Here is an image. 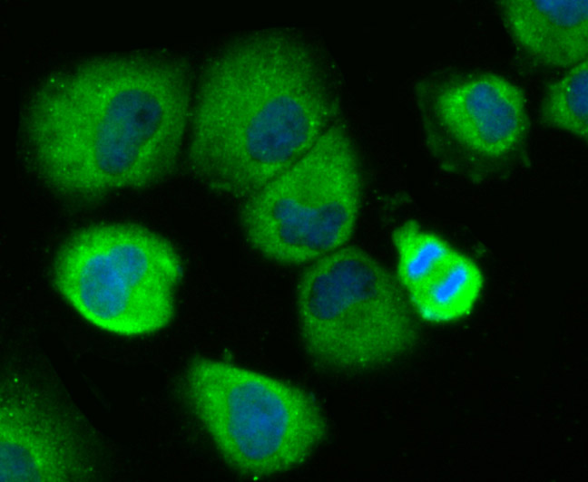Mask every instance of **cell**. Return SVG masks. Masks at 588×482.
<instances>
[{
    "label": "cell",
    "instance_id": "ba28073f",
    "mask_svg": "<svg viewBox=\"0 0 588 482\" xmlns=\"http://www.w3.org/2000/svg\"><path fill=\"white\" fill-rule=\"evenodd\" d=\"M1 481H67L80 470L78 448L67 429L31 401L1 407Z\"/></svg>",
    "mask_w": 588,
    "mask_h": 482
},
{
    "label": "cell",
    "instance_id": "8fae6325",
    "mask_svg": "<svg viewBox=\"0 0 588 482\" xmlns=\"http://www.w3.org/2000/svg\"><path fill=\"white\" fill-rule=\"evenodd\" d=\"M392 242L397 255V279L407 292L424 281L456 251L414 220L397 227L392 233Z\"/></svg>",
    "mask_w": 588,
    "mask_h": 482
},
{
    "label": "cell",
    "instance_id": "8992f818",
    "mask_svg": "<svg viewBox=\"0 0 588 482\" xmlns=\"http://www.w3.org/2000/svg\"><path fill=\"white\" fill-rule=\"evenodd\" d=\"M355 148L333 125L292 166L245 199L240 228L269 260L312 263L347 245L362 199Z\"/></svg>",
    "mask_w": 588,
    "mask_h": 482
},
{
    "label": "cell",
    "instance_id": "52a82bcc",
    "mask_svg": "<svg viewBox=\"0 0 588 482\" xmlns=\"http://www.w3.org/2000/svg\"><path fill=\"white\" fill-rule=\"evenodd\" d=\"M430 97L429 125L468 150L499 156L515 147L524 133L522 96L497 75L463 74L437 86Z\"/></svg>",
    "mask_w": 588,
    "mask_h": 482
},
{
    "label": "cell",
    "instance_id": "9c48e42d",
    "mask_svg": "<svg viewBox=\"0 0 588 482\" xmlns=\"http://www.w3.org/2000/svg\"><path fill=\"white\" fill-rule=\"evenodd\" d=\"M501 11L512 39L534 59L554 67L586 59L587 0L503 1Z\"/></svg>",
    "mask_w": 588,
    "mask_h": 482
},
{
    "label": "cell",
    "instance_id": "30bf717a",
    "mask_svg": "<svg viewBox=\"0 0 588 482\" xmlns=\"http://www.w3.org/2000/svg\"><path fill=\"white\" fill-rule=\"evenodd\" d=\"M482 286L483 275L475 263L455 251L407 295L424 320L446 323L469 313Z\"/></svg>",
    "mask_w": 588,
    "mask_h": 482
},
{
    "label": "cell",
    "instance_id": "6da1fadb",
    "mask_svg": "<svg viewBox=\"0 0 588 482\" xmlns=\"http://www.w3.org/2000/svg\"><path fill=\"white\" fill-rule=\"evenodd\" d=\"M339 110L332 69L309 37L282 28L239 34L203 72L191 170L214 194L247 199L302 158Z\"/></svg>",
    "mask_w": 588,
    "mask_h": 482
},
{
    "label": "cell",
    "instance_id": "277c9868",
    "mask_svg": "<svg viewBox=\"0 0 588 482\" xmlns=\"http://www.w3.org/2000/svg\"><path fill=\"white\" fill-rule=\"evenodd\" d=\"M184 386L218 451L246 477H271L302 465L327 436L315 397L271 376L203 358L189 366Z\"/></svg>",
    "mask_w": 588,
    "mask_h": 482
},
{
    "label": "cell",
    "instance_id": "3957f363",
    "mask_svg": "<svg viewBox=\"0 0 588 482\" xmlns=\"http://www.w3.org/2000/svg\"><path fill=\"white\" fill-rule=\"evenodd\" d=\"M397 279L357 246H343L302 274L296 307L310 362L339 374L376 371L407 354L418 340L410 302Z\"/></svg>",
    "mask_w": 588,
    "mask_h": 482
},
{
    "label": "cell",
    "instance_id": "7c38bea8",
    "mask_svg": "<svg viewBox=\"0 0 588 482\" xmlns=\"http://www.w3.org/2000/svg\"><path fill=\"white\" fill-rule=\"evenodd\" d=\"M587 59L572 67L546 91L541 103V116L548 126L587 138L588 125Z\"/></svg>",
    "mask_w": 588,
    "mask_h": 482
},
{
    "label": "cell",
    "instance_id": "7a4b0ae2",
    "mask_svg": "<svg viewBox=\"0 0 588 482\" xmlns=\"http://www.w3.org/2000/svg\"><path fill=\"white\" fill-rule=\"evenodd\" d=\"M113 89V88H112ZM83 111L68 99L67 124L39 125L33 155L41 174L59 193L90 202L122 189L165 180L179 161L189 109L182 69L157 55L120 59L114 96Z\"/></svg>",
    "mask_w": 588,
    "mask_h": 482
},
{
    "label": "cell",
    "instance_id": "5b68a950",
    "mask_svg": "<svg viewBox=\"0 0 588 482\" xmlns=\"http://www.w3.org/2000/svg\"><path fill=\"white\" fill-rule=\"evenodd\" d=\"M182 275L181 258L169 240L129 223L78 231L63 245L53 267L54 286L83 318L125 336L170 323Z\"/></svg>",
    "mask_w": 588,
    "mask_h": 482
}]
</instances>
